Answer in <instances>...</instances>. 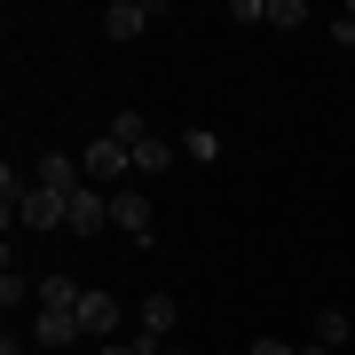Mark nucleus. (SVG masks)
Returning a JSON list of instances; mask_svg holds the SVG:
<instances>
[{"label": "nucleus", "instance_id": "obj_1", "mask_svg": "<svg viewBox=\"0 0 355 355\" xmlns=\"http://www.w3.org/2000/svg\"><path fill=\"white\" fill-rule=\"evenodd\" d=\"M79 174H87L95 190L111 198V190H127V182H135V158H127V142H111V135H95L87 150H79Z\"/></svg>", "mask_w": 355, "mask_h": 355}, {"label": "nucleus", "instance_id": "obj_2", "mask_svg": "<svg viewBox=\"0 0 355 355\" xmlns=\"http://www.w3.org/2000/svg\"><path fill=\"white\" fill-rule=\"evenodd\" d=\"M127 316H135V308L119 300V292H103V284L79 292V331H87L95 347H103V340H119V331H127Z\"/></svg>", "mask_w": 355, "mask_h": 355}, {"label": "nucleus", "instance_id": "obj_3", "mask_svg": "<svg viewBox=\"0 0 355 355\" xmlns=\"http://www.w3.org/2000/svg\"><path fill=\"white\" fill-rule=\"evenodd\" d=\"M24 340L40 355H71L87 331H79V308H32V331H24Z\"/></svg>", "mask_w": 355, "mask_h": 355}, {"label": "nucleus", "instance_id": "obj_4", "mask_svg": "<svg viewBox=\"0 0 355 355\" xmlns=\"http://www.w3.org/2000/svg\"><path fill=\"white\" fill-rule=\"evenodd\" d=\"M135 331H142L150 347H166V340L182 331V300H174V292H142V300H135Z\"/></svg>", "mask_w": 355, "mask_h": 355}, {"label": "nucleus", "instance_id": "obj_5", "mask_svg": "<svg viewBox=\"0 0 355 355\" xmlns=\"http://www.w3.org/2000/svg\"><path fill=\"white\" fill-rule=\"evenodd\" d=\"M158 16H166L158 0H111V8H103V40H119V48H127V40H142Z\"/></svg>", "mask_w": 355, "mask_h": 355}, {"label": "nucleus", "instance_id": "obj_6", "mask_svg": "<svg viewBox=\"0 0 355 355\" xmlns=\"http://www.w3.org/2000/svg\"><path fill=\"white\" fill-rule=\"evenodd\" d=\"M111 229L135 245H150V198H142V182H127V190H111Z\"/></svg>", "mask_w": 355, "mask_h": 355}, {"label": "nucleus", "instance_id": "obj_7", "mask_svg": "<svg viewBox=\"0 0 355 355\" xmlns=\"http://www.w3.org/2000/svg\"><path fill=\"white\" fill-rule=\"evenodd\" d=\"M182 158V142H166V135H150V142H142V150H135V182H150V174H166V166H174Z\"/></svg>", "mask_w": 355, "mask_h": 355}, {"label": "nucleus", "instance_id": "obj_8", "mask_svg": "<svg viewBox=\"0 0 355 355\" xmlns=\"http://www.w3.org/2000/svg\"><path fill=\"white\" fill-rule=\"evenodd\" d=\"M24 292H40V284L24 277V268H16V245H8V253H0V308L16 316V300H24Z\"/></svg>", "mask_w": 355, "mask_h": 355}, {"label": "nucleus", "instance_id": "obj_9", "mask_svg": "<svg viewBox=\"0 0 355 355\" xmlns=\"http://www.w3.org/2000/svg\"><path fill=\"white\" fill-rule=\"evenodd\" d=\"M103 135H111V142H127V158H135L142 142H150V119H142V111H111V127H103Z\"/></svg>", "mask_w": 355, "mask_h": 355}, {"label": "nucleus", "instance_id": "obj_10", "mask_svg": "<svg viewBox=\"0 0 355 355\" xmlns=\"http://www.w3.org/2000/svg\"><path fill=\"white\" fill-rule=\"evenodd\" d=\"M261 24L268 32H300L308 24V0H261Z\"/></svg>", "mask_w": 355, "mask_h": 355}, {"label": "nucleus", "instance_id": "obj_11", "mask_svg": "<svg viewBox=\"0 0 355 355\" xmlns=\"http://www.w3.org/2000/svg\"><path fill=\"white\" fill-rule=\"evenodd\" d=\"M79 292H87L79 277H40V292H32V300H40V308H79Z\"/></svg>", "mask_w": 355, "mask_h": 355}, {"label": "nucleus", "instance_id": "obj_12", "mask_svg": "<svg viewBox=\"0 0 355 355\" xmlns=\"http://www.w3.org/2000/svg\"><path fill=\"white\" fill-rule=\"evenodd\" d=\"M316 347H340L347 340V308H316V331H308Z\"/></svg>", "mask_w": 355, "mask_h": 355}, {"label": "nucleus", "instance_id": "obj_13", "mask_svg": "<svg viewBox=\"0 0 355 355\" xmlns=\"http://www.w3.org/2000/svg\"><path fill=\"white\" fill-rule=\"evenodd\" d=\"M182 158H198V166H214V158H221V142H214V127H190V135H182Z\"/></svg>", "mask_w": 355, "mask_h": 355}, {"label": "nucleus", "instance_id": "obj_14", "mask_svg": "<svg viewBox=\"0 0 355 355\" xmlns=\"http://www.w3.org/2000/svg\"><path fill=\"white\" fill-rule=\"evenodd\" d=\"M331 40H340V48H355V0H340V8H331Z\"/></svg>", "mask_w": 355, "mask_h": 355}, {"label": "nucleus", "instance_id": "obj_15", "mask_svg": "<svg viewBox=\"0 0 355 355\" xmlns=\"http://www.w3.org/2000/svg\"><path fill=\"white\" fill-rule=\"evenodd\" d=\"M95 355H158V347H150V340H103Z\"/></svg>", "mask_w": 355, "mask_h": 355}, {"label": "nucleus", "instance_id": "obj_16", "mask_svg": "<svg viewBox=\"0 0 355 355\" xmlns=\"http://www.w3.org/2000/svg\"><path fill=\"white\" fill-rule=\"evenodd\" d=\"M245 355H300L292 340H245Z\"/></svg>", "mask_w": 355, "mask_h": 355}, {"label": "nucleus", "instance_id": "obj_17", "mask_svg": "<svg viewBox=\"0 0 355 355\" xmlns=\"http://www.w3.org/2000/svg\"><path fill=\"white\" fill-rule=\"evenodd\" d=\"M0 355H24V340H0Z\"/></svg>", "mask_w": 355, "mask_h": 355}, {"label": "nucleus", "instance_id": "obj_18", "mask_svg": "<svg viewBox=\"0 0 355 355\" xmlns=\"http://www.w3.org/2000/svg\"><path fill=\"white\" fill-rule=\"evenodd\" d=\"M158 355H190V347H182V340H166V347H158Z\"/></svg>", "mask_w": 355, "mask_h": 355}]
</instances>
